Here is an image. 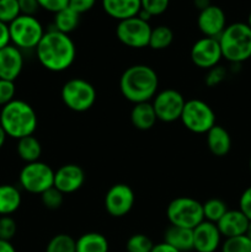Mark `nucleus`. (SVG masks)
Instances as JSON below:
<instances>
[{
    "mask_svg": "<svg viewBox=\"0 0 251 252\" xmlns=\"http://www.w3.org/2000/svg\"><path fill=\"white\" fill-rule=\"evenodd\" d=\"M37 59L47 70L61 73L74 63L76 48L69 34L57 30L44 32L43 37L36 47Z\"/></svg>",
    "mask_w": 251,
    "mask_h": 252,
    "instance_id": "f257e3e1",
    "label": "nucleus"
},
{
    "mask_svg": "<svg viewBox=\"0 0 251 252\" xmlns=\"http://www.w3.org/2000/svg\"><path fill=\"white\" fill-rule=\"evenodd\" d=\"M159 78L154 69L145 64H135L123 71L120 90L126 100L135 103L149 102L157 94Z\"/></svg>",
    "mask_w": 251,
    "mask_h": 252,
    "instance_id": "f03ea898",
    "label": "nucleus"
},
{
    "mask_svg": "<svg viewBox=\"0 0 251 252\" xmlns=\"http://www.w3.org/2000/svg\"><path fill=\"white\" fill-rule=\"evenodd\" d=\"M37 123L36 111L26 101L15 98L0 111V126L7 137L16 140L33 135Z\"/></svg>",
    "mask_w": 251,
    "mask_h": 252,
    "instance_id": "7ed1b4c3",
    "label": "nucleus"
},
{
    "mask_svg": "<svg viewBox=\"0 0 251 252\" xmlns=\"http://www.w3.org/2000/svg\"><path fill=\"white\" fill-rule=\"evenodd\" d=\"M223 58L240 64L251 58V29L245 22L228 25L218 38Z\"/></svg>",
    "mask_w": 251,
    "mask_h": 252,
    "instance_id": "20e7f679",
    "label": "nucleus"
},
{
    "mask_svg": "<svg viewBox=\"0 0 251 252\" xmlns=\"http://www.w3.org/2000/svg\"><path fill=\"white\" fill-rule=\"evenodd\" d=\"M166 216L171 225L192 230L204 220L202 203L191 197H177L172 199L167 206Z\"/></svg>",
    "mask_w": 251,
    "mask_h": 252,
    "instance_id": "39448f33",
    "label": "nucleus"
},
{
    "mask_svg": "<svg viewBox=\"0 0 251 252\" xmlns=\"http://www.w3.org/2000/svg\"><path fill=\"white\" fill-rule=\"evenodd\" d=\"M62 101L74 112H85L96 102V90L93 84L81 78L66 81L61 91Z\"/></svg>",
    "mask_w": 251,
    "mask_h": 252,
    "instance_id": "423d86ee",
    "label": "nucleus"
},
{
    "mask_svg": "<svg viewBox=\"0 0 251 252\" xmlns=\"http://www.w3.org/2000/svg\"><path fill=\"white\" fill-rule=\"evenodd\" d=\"M10 41L19 49H36L43 37L42 24L36 16L20 15L9 25Z\"/></svg>",
    "mask_w": 251,
    "mask_h": 252,
    "instance_id": "0eeeda50",
    "label": "nucleus"
},
{
    "mask_svg": "<svg viewBox=\"0 0 251 252\" xmlns=\"http://www.w3.org/2000/svg\"><path fill=\"white\" fill-rule=\"evenodd\" d=\"M180 120L192 133L203 134L216 126V113L208 103L193 98L186 101Z\"/></svg>",
    "mask_w": 251,
    "mask_h": 252,
    "instance_id": "6e6552de",
    "label": "nucleus"
},
{
    "mask_svg": "<svg viewBox=\"0 0 251 252\" xmlns=\"http://www.w3.org/2000/svg\"><path fill=\"white\" fill-rule=\"evenodd\" d=\"M19 182L25 191L33 194H42L44 191L53 187L54 171L46 162H30L20 171Z\"/></svg>",
    "mask_w": 251,
    "mask_h": 252,
    "instance_id": "1a4fd4ad",
    "label": "nucleus"
},
{
    "mask_svg": "<svg viewBox=\"0 0 251 252\" xmlns=\"http://www.w3.org/2000/svg\"><path fill=\"white\" fill-rule=\"evenodd\" d=\"M150 33H152V26L149 22L138 16L118 21L116 27L117 38L120 39L121 43L130 48H144L149 46Z\"/></svg>",
    "mask_w": 251,
    "mask_h": 252,
    "instance_id": "9d476101",
    "label": "nucleus"
},
{
    "mask_svg": "<svg viewBox=\"0 0 251 252\" xmlns=\"http://www.w3.org/2000/svg\"><path fill=\"white\" fill-rule=\"evenodd\" d=\"M185 103L186 101L181 93L174 89H165L154 96L152 105L157 120L171 123L181 118Z\"/></svg>",
    "mask_w": 251,
    "mask_h": 252,
    "instance_id": "9b49d317",
    "label": "nucleus"
},
{
    "mask_svg": "<svg viewBox=\"0 0 251 252\" xmlns=\"http://www.w3.org/2000/svg\"><path fill=\"white\" fill-rule=\"evenodd\" d=\"M134 202V192L128 185L116 184L106 192L105 208L111 217L122 218L132 211Z\"/></svg>",
    "mask_w": 251,
    "mask_h": 252,
    "instance_id": "f8f14e48",
    "label": "nucleus"
},
{
    "mask_svg": "<svg viewBox=\"0 0 251 252\" xmlns=\"http://www.w3.org/2000/svg\"><path fill=\"white\" fill-rule=\"evenodd\" d=\"M189 56L194 65L208 70L218 65L220 59L223 58L218 38L211 37H203L194 42Z\"/></svg>",
    "mask_w": 251,
    "mask_h": 252,
    "instance_id": "ddd939ff",
    "label": "nucleus"
},
{
    "mask_svg": "<svg viewBox=\"0 0 251 252\" xmlns=\"http://www.w3.org/2000/svg\"><path fill=\"white\" fill-rule=\"evenodd\" d=\"M197 25L204 37H211V38H219V36L228 26L223 9L217 5H211L207 9L199 11Z\"/></svg>",
    "mask_w": 251,
    "mask_h": 252,
    "instance_id": "4468645a",
    "label": "nucleus"
},
{
    "mask_svg": "<svg viewBox=\"0 0 251 252\" xmlns=\"http://www.w3.org/2000/svg\"><path fill=\"white\" fill-rule=\"evenodd\" d=\"M85 182V172L79 165L65 164L54 171V185L63 194L74 193Z\"/></svg>",
    "mask_w": 251,
    "mask_h": 252,
    "instance_id": "2eb2a0df",
    "label": "nucleus"
},
{
    "mask_svg": "<svg viewBox=\"0 0 251 252\" xmlns=\"http://www.w3.org/2000/svg\"><path fill=\"white\" fill-rule=\"evenodd\" d=\"M220 241L221 234L217 224L203 220L193 229V250L196 252H216Z\"/></svg>",
    "mask_w": 251,
    "mask_h": 252,
    "instance_id": "dca6fc26",
    "label": "nucleus"
},
{
    "mask_svg": "<svg viewBox=\"0 0 251 252\" xmlns=\"http://www.w3.org/2000/svg\"><path fill=\"white\" fill-rule=\"evenodd\" d=\"M24 68V56L21 49L14 44L0 49V79L15 81Z\"/></svg>",
    "mask_w": 251,
    "mask_h": 252,
    "instance_id": "f3484780",
    "label": "nucleus"
},
{
    "mask_svg": "<svg viewBox=\"0 0 251 252\" xmlns=\"http://www.w3.org/2000/svg\"><path fill=\"white\" fill-rule=\"evenodd\" d=\"M250 220L240 209H231V211L228 209L226 213L220 218V220L217 223V226H218L221 236L229 239L245 235Z\"/></svg>",
    "mask_w": 251,
    "mask_h": 252,
    "instance_id": "a211bd4d",
    "label": "nucleus"
},
{
    "mask_svg": "<svg viewBox=\"0 0 251 252\" xmlns=\"http://www.w3.org/2000/svg\"><path fill=\"white\" fill-rule=\"evenodd\" d=\"M102 9L112 19L122 21L139 14L140 0H102Z\"/></svg>",
    "mask_w": 251,
    "mask_h": 252,
    "instance_id": "6ab92c4d",
    "label": "nucleus"
},
{
    "mask_svg": "<svg viewBox=\"0 0 251 252\" xmlns=\"http://www.w3.org/2000/svg\"><path fill=\"white\" fill-rule=\"evenodd\" d=\"M207 134V145L209 152L216 157H225L231 149V138L228 130L221 126L216 125Z\"/></svg>",
    "mask_w": 251,
    "mask_h": 252,
    "instance_id": "aec40b11",
    "label": "nucleus"
},
{
    "mask_svg": "<svg viewBox=\"0 0 251 252\" xmlns=\"http://www.w3.org/2000/svg\"><path fill=\"white\" fill-rule=\"evenodd\" d=\"M164 241L180 252L193 250V230L170 225L164 233Z\"/></svg>",
    "mask_w": 251,
    "mask_h": 252,
    "instance_id": "412c9836",
    "label": "nucleus"
},
{
    "mask_svg": "<svg viewBox=\"0 0 251 252\" xmlns=\"http://www.w3.org/2000/svg\"><path fill=\"white\" fill-rule=\"evenodd\" d=\"M157 121L154 107L150 102L135 103L130 111V122L139 130H149Z\"/></svg>",
    "mask_w": 251,
    "mask_h": 252,
    "instance_id": "4be33fe9",
    "label": "nucleus"
},
{
    "mask_svg": "<svg viewBox=\"0 0 251 252\" xmlns=\"http://www.w3.org/2000/svg\"><path fill=\"white\" fill-rule=\"evenodd\" d=\"M21 206V193L12 185H0V216H11Z\"/></svg>",
    "mask_w": 251,
    "mask_h": 252,
    "instance_id": "5701e85b",
    "label": "nucleus"
},
{
    "mask_svg": "<svg viewBox=\"0 0 251 252\" xmlns=\"http://www.w3.org/2000/svg\"><path fill=\"white\" fill-rule=\"evenodd\" d=\"M16 152L20 159L24 160L26 164L39 161L42 154V145L39 140L33 135L24 137L17 140Z\"/></svg>",
    "mask_w": 251,
    "mask_h": 252,
    "instance_id": "b1692460",
    "label": "nucleus"
},
{
    "mask_svg": "<svg viewBox=\"0 0 251 252\" xmlns=\"http://www.w3.org/2000/svg\"><path fill=\"white\" fill-rule=\"evenodd\" d=\"M76 252H108V241L100 233L83 234L75 240Z\"/></svg>",
    "mask_w": 251,
    "mask_h": 252,
    "instance_id": "393cba45",
    "label": "nucleus"
},
{
    "mask_svg": "<svg viewBox=\"0 0 251 252\" xmlns=\"http://www.w3.org/2000/svg\"><path fill=\"white\" fill-rule=\"evenodd\" d=\"M79 22L80 15L69 6L54 14V30L62 33L69 34L73 32L79 26Z\"/></svg>",
    "mask_w": 251,
    "mask_h": 252,
    "instance_id": "a878e982",
    "label": "nucleus"
},
{
    "mask_svg": "<svg viewBox=\"0 0 251 252\" xmlns=\"http://www.w3.org/2000/svg\"><path fill=\"white\" fill-rule=\"evenodd\" d=\"M174 41V32L169 26L160 25V26L152 29L149 38V46L154 51H162L166 49L167 47L171 46Z\"/></svg>",
    "mask_w": 251,
    "mask_h": 252,
    "instance_id": "bb28decb",
    "label": "nucleus"
},
{
    "mask_svg": "<svg viewBox=\"0 0 251 252\" xmlns=\"http://www.w3.org/2000/svg\"><path fill=\"white\" fill-rule=\"evenodd\" d=\"M202 207H203L204 220L211 221V223L214 224L218 223L221 217L228 211L225 202L219 198L208 199L204 203H202Z\"/></svg>",
    "mask_w": 251,
    "mask_h": 252,
    "instance_id": "cd10ccee",
    "label": "nucleus"
},
{
    "mask_svg": "<svg viewBox=\"0 0 251 252\" xmlns=\"http://www.w3.org/2000/svg\"><path fill=\"white\" fill-rule=\"evenodd\" d=\"M46 252H76L75 240L68 234H58L47 244Z\"/></svg>",
    "mask_w": 251,
    "mask_h": 252,
    "instance_id": "c85d7f7f",
    "label": "nucleus"
},
{
    "mask_svg": "<svg viewBox=\"0 0 251 252\" xmlns=\"http://www.w3.org/2000/svg\"><path fill=\"white\" fill-rule=\"evenodd\" d=\"M221 252H251V240L246 235L225 239L221 244Z\"/></svg>",
    "mask_w": 251,
    "mask_h": 252,
    "instance_id": "c756f323",
    "label": "nucleus"
},
{
    "mask_svg": "<svg viewBox=\"0 0 251 252\" xmlns=\"http://www.w3.org/2000/svg\"><path fill=\"white\" fill-rule=\"evenodd\" d=\"M153 241L149 236L144 234H134L130 236L126 244V250L127 252H150L152 251Z\"/></svg>",
    "mask_w": 251,
    "mask_h": 252,
    "instance_id": "7c9ffc66",
    "label": "nucleus"
},
{
    "mask_svg": "<svg viewBox=\"0 0 251 252\" xmlns=\"http://www.w3.org/2000/svg\"><path fill=\"white\" fill-rule=\"evenodd\" d=\"M21 15L17 0H0V21L10 25Z\"/></svg>",
    "mask_w": 251,
    "mask_h": 252,
    "instance_id": "2f4dec72",
    "label": "nucleus"
},
{
    "mask_svg": "<svg viewBox=\"0 0 251 252\" xmlns=\"http://www.w3.org/2000/svg\"><path fill=\"white\" fill-rule=\"evenodd\" d=\"M41 201L47 209L56 211V209L61 208L63 204L64 194L53 186L41 194Z\"/></svg>",
    "mask_w": 251,
    "mask_h": 252,
    "instance_id": "473e14b6",
    "label": "nucleus"
},
{
    "mask_svg": "<svg viewBox=\"0 0 251 252\" xmlns=\"http://www.w3.org/2000/svg\"><path fill=\"white\" fill-rule=\"evenodd\" d=\"M170 0H140L142 10L149 12L152 16H159L167 10Z\"/></svg>",
    "mask_w": 251,
    "mask_h": 252,
    "instance_id": "72a5a7b5",
    "label": "nucleus"
},
{
    "mask_svg": "<svg viewBox=\"0 0 251 252\" xmlns=\"http://www.w3.org/2000/svg\"><path fill=\"white\" fill-rule=\"evenodd\" d=\"M17 231L16 221L10 216L0 217V240L10 241Z\"/></svg>",
    "mask_w": 251,
    "mask_h": 252,
    "instance_id": "f704fd0d",
    "label": "nucleus"
},
{
    "mask_svg": "<svg viewBox=\"0 0 251 252\" xmlns=\"http://www.w3.org/2000/svg\"><path fill=\"white\" fill-rule=\"evenodd\" d=\"M15 94H16V88L14 81L0 79V107H4L5 105L14 101Z\"/></svg>",
    "mask_w": 251,
    "mask_h": 252,
    "instance_id": "c9c22d12",
    "label": "nucleus"
},
{
    "mask_svg": "<svg viewBox=\"0 0 251 252\" xmlns=\"http://www.w3.org/2000/svg\"><path fill=\"white\" fill-rule=\"evenodd\" d=\"M226 78V70L225 68L220 65H216L214 68L209 69L208 74L206 76V85L209 88H213V86L220 84L224 79Z\"/></svg>",
    "mask_w": 251,
    "mask_h": 252,
    "instance_id": "e433bc0d",
    "label": "nucleus"
},
{
    "mask_svg": "<svg viewBox=\"0 0 251 252\" xmlns=\"http://www.w3.org/2000/svg\"><path fill=\"white\" fill-rule=\"evenodd\" d=\"M37 1H38L41 9L53 12V14H57L58 11L69 6V0H37Z\"/></svg>",
    "mask_w": 251,
    "mask_h": 252,
    "instance_id": "4c0bfd02",
    "label": "nucleus"
},
{
    "mask_svg": "<svg viewBox=\"0 0 251 252\" xmlns=\"http://www.w3.org/2000/svg\"><path fill=\"white\" fill-rule=\"evenodd\" d=\"M20 6V12L21 15H27V16H34L41 9L37 0H17Z\"/></svg>",
    "mask_w": 251,
    "mask_h": 252,
    "instance_id": "58836bf2",
    "label": "nucleus"
},
{
    "mask_svg": "<svg viewBox=\"0 0 251 252\" xmlns=\"http://www.w3.org/2000/svg\"><path fill=\"white\" fill-rule=\"evenodd\" d=\"M239 209L248 217L249 220H251V186L241 193L239 199Z\"/></svg>",
    "mask_w": 251,
    "mask_h": 252,
    "instance_id": "ea45409f",
    "label": "nucleus"
},
{
    "mask_svg": "<svg viewBox=\"0 0 251 252\" xmlns=\"http://www.w3.org/2000/svg\"><path fill=\"white\" fill-rule=\"evenodd\" d=\"M95 4L96 0H69V7L78 12L79 15L90 11L95 6Z\"/></svg>",
    "mask_w": 251,
    "mask_h": 252,
    "instance_id": "a19ab883",
    "label": "nucleus"
},
{
    "mask_svg": "<svg viewBox=\"0 0 251 252\" xmlns=\"http://www.w3.org/2000/svg\"><path fill=\"white\" fill-rule=\"evenodd\" d=\"M10 32H9V25L4 24L0 21V49L10 44Z\"/></svg>",
    "mask_w": 251,
    "mask_h": 252,
    "instance_id": "79ce46f5",
    "label": "nucleus"
},
{
    "mask_svg": "<svg viewBox=\"0 0 251 252\" xmlns=\"http://www.w3.org/2000/svg\"><path fill=\"white\" fill-rule=\"evenodd\" d=\"M150 252H180V251L176 250L175 248H172L171 245L166 244L165 241H162V243L155 244Z\"/></svg>",
    "mask_w": 251,
    "mask_h": 252,
    "instance_id": "37998d69",
    "label": "nucleus"
},
{
    "mask_svg": "<svg viewBox=\"0 0 251 252\" xmlns=\"http://www.w3.org/2000/svg\"><path fill=\"white\" fill-rule=\"evenodd\" d=\"M0 252H16L11 241L0 240Z\"/></svg>",
    "mask_w": 251,
    "mask_h": 252,
    "instance_id": "c03bdc74",
    "label": "nucleus"
},
{
    "mask_svg": "<svg viewBox=\"0 0 251 252\" xmlns=\"http://www.w3.org/2000/svg\"><path fill=\"white\" fill-rule=\"evenodd\" d=\"M193 5L199 10V11H202V10L211 6L212 4H211V0H193Z\"/></svg>",
    "mask_w": 251,
    "mask_h": 252,
    "instance_id": "a18cd8bd",
    "label": "nucleus"
},
{
    "mask_svg": "<svg viewBox=\"0 0 251 252\" xmlns=\"http://www.w3.org/2000/svg\"><path fill=\"white\" fill-rule=\"evenodd\" d=\"M6 138H7L6 133L4 132V129H2V127H1V126H0V149H1V148L4 147L5 140H6Z\"/></svg>",
    "mask_w": 251,
    "mask_h": 252,
    "instance_id": "49530a36",
    "label": "nucleus"
},
{
    "mask_svg": "<svg viewBox=\"0 0 251 252\" xmlns=\"http://www.w3.org/2000/svg\"><path fill=\"white\" fill-rule=\"evenodd\" d=\"M245 235H246V236H248V238H249V239H250V240H251V220H250V223H249V226H248V230H246Z\"/></svg>",
    "mask_w": 251,
    "mask_h": 252,
    "instance_id": "de8ad7c7",
    "label": "nucleus"
},
{
    "mask_svg": "<svg viewBox=\"0 0 251 252\" xmlns=\"http://www.w3.org/2000/svg\"><path fill=\"white\" fill-rule=\"evenodd\" d=\"M246 24H248V26L251 29V12H250V14H249V16H248V22H246Z\"/></svg>",
    "mask_w": 251,
    "mask_h": 252,
    "instance_id": "09e8293b",
    "label": "nucleus"
},
{
    "mask_svg": "<svg viewBox=\"0 0 251 252\" xmlns=\"http://www.w3.org/2000/svg\"><path fill=\"white\" fill-rule=\"evenodd\" d=\"M249 169H250V172H251V157H250V160H249Z\"/></svg>",
    "mask_w": 251,
    "mask_h": 252,
    "instance_id": "8fccbe9b",
    "label": "nucleus"
}]
</instances>
